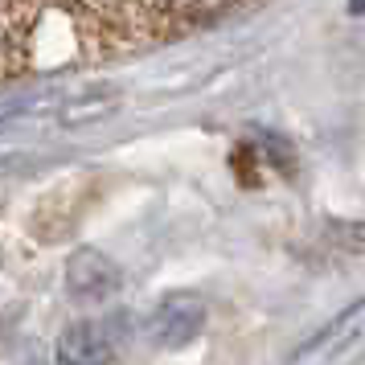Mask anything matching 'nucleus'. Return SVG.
I'll return each instance as SVG.
<instances>
[{
	"instance_id": "nucleus-1",
	"label": "nucleus",
	"mask_w": 365,
	"mask_h": 365,
	"mask_svg": "<svg viewBox=\"0 0 365 365\" xmlns=\"http://www.w3.org/2000/svg\"><path fill=\"white\" fill-rule=\"evenodd\" d=\"M205 316H210V308H205V299L197 292H173V296H165L148 320L152 345H160V349L193 345L201 336V329H205Z\"/></svg>"
},
{
	"instance_id": "nucleus-2",
	"label": "nucleus",
	"mask_w": 365,
	"mask_h": 365,
	"mask_svg": "<svg viewBox=\"0 0 365 365\" xmlns=\"http://www.w3.org/2000/svg\"><path fill=\"white\" fill-rule=\"evenodd\" d=\"M119 353V329L111 320H78L62 329L53 357L58 365H107Z\"/></svg>"
},
{
	"instance_id": "nucleus-3",
	"label": "nucleus",
	"mask_w": 365,
	"mask_h": 365,
	"mask_svg": "<svg viewBox=\"0 0 365 365\" xmlns=\"http://www.w3.org/2000/svg\"><path fill=\"white\" fill-rule=\"evenodd\" d=\"M119 267L95 247H83L70 255L66 263V287L74 299H83V304H95V299H107L119 292Z\"/></svg>"
},
{
	"instance_id": "nucleus-4",
	"label": "nucleus",
	"mask_w": 365,
	"mask_h": 365,
	"mask_svg": "<svg viewBox=\"0 0 365 365\" xmlns=\"http://www.w3.org/2000/svg\"><path fill=\"white\" fill-rule=\"evenodd\" d=\"M111 107H115V103L107 99V95H83V99H74V103H66V107H62V123H74V128H78V123H91V119H103L107 115V111H111Z\"/></svg>"
}]
</instances>
